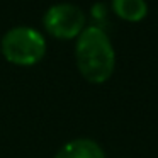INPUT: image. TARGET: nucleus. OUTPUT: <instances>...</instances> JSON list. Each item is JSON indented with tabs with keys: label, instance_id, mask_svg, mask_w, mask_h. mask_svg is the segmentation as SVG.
<instances>
[{
	"label": "nucleus",
	"instance_id": "nucleus-1",
	"mask_svg": "<svg viewBox=\"0 0 158 158\" xmlns=\"http://www.w3.org/2000/svg\"><path fill=\"white\" fill-rule=\"evenodd\" d=\"M75 61L89 83H106L116 70V49L109 34L97 26H87L75 39Z\"/></svg>",
	"mask_w": 158,
	"mask_h": 158
},
{
	"label": "nucleus",
	"instance_id": "nucleus-2",
	"mask_svg": "<svg viewBox=\"0 0 158 158\" xmlns=\"http://www.w3.org/2000/svg\"><path fill=\"white\" fill-rule=\"evenodd\" d=\"M48 44L41 31L31 26H14L0 39V53L15 66H34L44 58Z\"/></svg>",
	"mask_w": 158,
	"mask_h": 158
},
{
	"label": "nucleus",
	"instance_id": "nucleus-3",
	"mask_svg": "<svg viewBox=\"0 0 158 158\" xmlns=\"http://www.w3.org/2000/svg\"><path fill=\"white\" fill-rule=\"evenodd\" d=\"M43 27L49 36L60 41L77 39L87 27V14L73 2H56L43 14Z\"/></svg>",
	"mask_w": 158,
	"mask_h": 158
},
{
	"label": "nucleus",
	"instance_id": "nucleus-4",
	"mask_svg": "<svg viewBox=\"0 0 158 158\" xmlns=\"http://www.w3.org/2000/svg\"><path fill=\"white\" fill-rule=\"evenodd\" d=\"M55 158H106V153L95 139L75 138L63 144L56 151Z\"/></svg>",
	"mask_w": 158,
	"mask_h": 158
},
{
	"label": "nucleus",
	"instance_id": "nucleus-5",
	"mask_svg": "<svg viewBox=\"0 0 158 158\" xmlns=\"http://www.w3.org/2000/svg\"><path fill=\"white\" fill-rule=\"evenodd\" d=\"M110 10L126 22H139L148 15L146 0H110Z\"/></svg>",
	"mask_w": 158,
	"mask_h": 158
},
{
	"label": "nucleus",
	"instance_id": "nucleus-6",
	"mask_svg": "<svg viewBox=\"0 0 158 158\" xmlns=\"http://www.w3.org/2000/svg\"><path fill=\"white\" fill-rule=\"evenodd\" d=\"M109 14H110V7L104 2H95V4L90 7V17H92V26L104 29L106 31V26L109 24Z\"/></svg>",
	"mask_w": 158,
	"mask_h": 158
}]
</instances>
